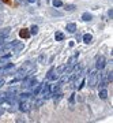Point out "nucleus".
Wrapping results in <instances>:
<instances>
[{"label": "nucleus", "instance_id": "f257e3e1", "mask_svg": "<svg viewBox=\"0 0 113 123\" xmlns=\"http://www.w3.org/2000/svg\"><path fill=\"white\" fill-rule=\"evenodd\" d=\"M97 84H98V73L93 71L91 74H90V78H89V86L90 88H96Z\"/></svg>", "mask_w": 113, "mask_h": 123}, {"label": "nucleus", "instance_id": "f03ea898", "mask_svg": "<svg viewBox=\"0 0 113 123\" xmlns=\"http://www.w3.org/2000/svg\"><path fill=\"white\" fill-rule=\"evenodd\" d=\"M41 89H42V97H44V100H48V98H51V97H52L51 85H49V84H44V86Z\"/></svg>", "mask_w": 113, "mask_h": 123}, {"label": "nucleus", "instance_id": "7ed1b4c3", "mask_svg": "<svg viewBox=\"0 0 113 123\" xmlns=\"http://www.w3.org/2000/svg\"><path fill=\"white\" fill-rule=\"evenodd\" d=\"M106 66V59H105L104 56H100L98 59H97V63H96V67L98 68V70H102L104 67Z\"/></svg>", "mask_w": 113, "mask_h": 123}, {"label": "nucleus", "instance_id": "20e7f679", "mask_svg": "<svg viewBox=\"0 0 113 123\" xmlns=\"http://www.w3.org/2000/svg\"><path fill=\"white\" fill-rule=\"evenodd\" d=\"M30 104L29 103H26V101H22L21 105H19V111H22V112H27V111H30Z\"/></svg>", "mask_w": 113, "mask_h": 123}, {"label": "nucleus", "instance_id": "39448f33", "mask_svg": "<svg viewBox=\"0 0 113 123\" xmlns=\"http://www.w3.org/2000/svg\"><path fill=\"white\" fill-rule=\"evenodd\" d=\"M65 29H67V31H70V33H75V30H76V25H75V23H67Z\"/></svg>", "mask_w": 113, "mask_h": 123}, {"label": "nucleus", "instance_id": "423d86ee", "mask_svg": "<svg viewBox=\"0 0 113 123\" xmlns=\"http://www.w3.org/2000/svg\"><path fill=\"white\" fill-rule=\"evenodd\" d=\"M91 40H93V36L91 34H85V36H83V43H85V44H90V43H91Z\"/></svg>", "mask_w": 113, "mask_h": 123}, {"label": "nucleus", "instance_id": "0eeeda50", "mask_svg": "<svg viewBox=\"0 0 113 123\" xmlns=\"http://www.w3.org/2000/svg\"><path fill=\"white\" fill-rule=\"evenodd\" d=\"M82 19L85 21V22H89V21H91V19H93V15H91V14H89V12H85L82 15Z\"/></svg>", "mask_w": 113, "mask_h": 123}, {"label": "nucleus", "instance_id": "6e6552de", "mask_svg": "<svg viewBox=\"0 0 113 123\" xmlns=\"http://www.w3.org/2000/svg\"><path fill=\"white\" fill-rule=\"evenodd\" d=\"M100 97L102 98V100H106V97H108V90L105 88L101 89V92H100Z\"/></svg>", "mask_w": 113, "mask_h": 123}, {"label": "nucleus", "instance_id": "1a4fd4ad", "mask_svg": "<svg viewBox=\"0 0 113 123\" xmlns=\"http://www.w3.org/2000/svg\"><path fill=\"white\" fill-rule=\"evenodd\" d=\"M10 27H6V29H3V30H0V37H7V36L10 34Z\"/></svg>", "mask_w": 113, "mask_h": 123}, {"label": "nucleus", "instance_id": "9d476101", "mask_svg": "<svg viewBox=\"0 0 113 123\" xmlns=\"http://www.w3.org/2000/svg\"><path fill=\"white\" fill-rule=\"evenodd\" d=\"M55 38H56V41H63V40H64V34H63L61 31H56Z\"/></svg>", "mask_w": 113, "mask_h": 123}, {"label": "nucleus", "instance_id": "9b49d317", "mask_svg": "<svg viewBox=\"0 0 113 123\" xmlns=\"http://www.w3.org/2000/svg\"><path fill=\"white\" fill-rule=\"evenodd\" d=\"M19 36H21V37H23V38H27V37L30 36V33H29V31H27L26 29H23V30L19 31Z\"/></svg>", "mask_w": 113, "mask_h": 123}, {"label": "nucleus", "instance_id": "f8f14e48", "mask_svg": "<svg viewBox=\"0 0 113 123\" xmlns=\"http://www.w3.org/2000/svg\"><path fill=\"white\" fill-rule=\"evenodd\" d=\"M41 88H42V85H35V89H34V92H33V96H38V93L41 92Z\"/></svg>", "mask_w": 113, "mask_h": 123}, {"label": "nucleus", "instance_id": "ddd939ff", "mask_svg": "<svg viewBox=\"0 0 113 123\" xmlns=\"http://www.w3.org/2000/svg\"><path fill=\"white\" fill-rule=\"evenodd\" d=\"M38 33V26H35V25H33V26L30 27V34H37Z\"/></svg>", "mask_w": 113, "mask_h": 123}, {"label": "nucleus", "instance_id": "4468645a", "mask_svg": "<svg viewBox=\"0 0 113 123\" xmlns=\"http://www.w3.org/2000/svg\"><path fill=\"white\" fill-rule=\"evenodd\" d=\"M23 47H25L23 44H21V43H18V44L15 45V47H14V48H15V52H19V51H22V49H23Z\"/></svg>", "mask_w": 113, "mask_h": 123}, {"label": "nucleus", "instance_id": "2eb2a0df", "mask_svg": "<svg viewBox=\"0 0 113 123\" xmlns=\"http://www.w3.org/2000/svg\"><path fill=\"white\" fill-rule=\"evenodd\" d=\"M53 7H61V6H63V1H61V0H53Z\"/></svg>", "mask_w": 113, "mask_h": 123}, {"label": "nucleus", "instance_id": "dca6fc26", "mask_svg": "<svg viewBox=\"0 0 113 123\" xmlns=\"http://www.w3.org/2000/svg\"><path fill=\"white\" fill-rule=\"evenodd\" d=\"M29 96H30L29 93H22L21 97H19V100H21V101H26V100H27V97H29Z\"/></svg>", "mask_w": 113, "mask_h": 123}, {"label": "nucleus", "instance_id": "f3484780", "mask_svg": "<svg viewBox=\"0 0 113 123\" xmlns=\"http://www.w3.org/2000/svg\"><path fill=\"white\" fill-rule=\"evenodd\" d=\"M75 8H76V7H75L74 4H67L65 6V10H67V11H74Z\"/></svg>", "mask_w": 113, "mask_h": 123}, {"label": "nucleus", "instance_id": "a211bd4d", "mask_svg": "<svg viewBox=\"0 0 113 123\" xmlns=\"http://www.w3.org/2000/svg\"><path fill=\"white\" fill-rule=\"evenodd\" d=\"M42 103H44V100H38V101H35L33 105H34V107H40V105H42Z\"/></svg>", "mask_w": 113, "mask_h": 123}, {"label": "nucleus", "instance_id": "6ab92c4d", "mask_svg": "<svg viewBox=\"0 0 113 123\" xmlns=\"http://www.w3.org/2000/svg\"><path fill=\"white\" fill-rule=\"evenodd\" d=\"M74 101H75V94L72 93V94H71V97H70V103H71V104H74Z\"/></svg>", "mask_w": 113, "mask_h": 123}, {"label": "nucleus", "instance_id": "aec40b11", "mask_svg": "<svg viewBox=\"0 0 113 123\" xmlns=\"http://www.w3.org/2000/svg\"><path fill=\"white\" fill-rule=\"evenodd\" d=\"M108 15H109V18L112 19V17H113V11H112V8H110V10L108 11Z\"/></svg>", "mask_w": 113, "mask_h": 123}, {"label": "nucleus", "instance_id": "412c9836", "mask_svg": "<svg viewBox=\"0 0 113 123\" xmlns=\"http://www.w3.org/2000/svg\"><path fill=\"white\" fill-rule=\"evenodd\" d=\"M3 85H4V81H3V79H0V88H1Z\"/></svg>", "mask_w": 113, "mask_h": 123}, {"label": "nucleus", "instance_id": "4be33fe9", "mask_svg": "<svg viewBox=\"0 0 113 123\" xmlns=\"http://www.w3.org/2000/svg\"><path fill=\"white\" fill-rule=\"evenodd\" d=\"M30 3H37V0H29Z\"/></svg>", "mask_w": 113, "mask_h": 123}]
</instances>
